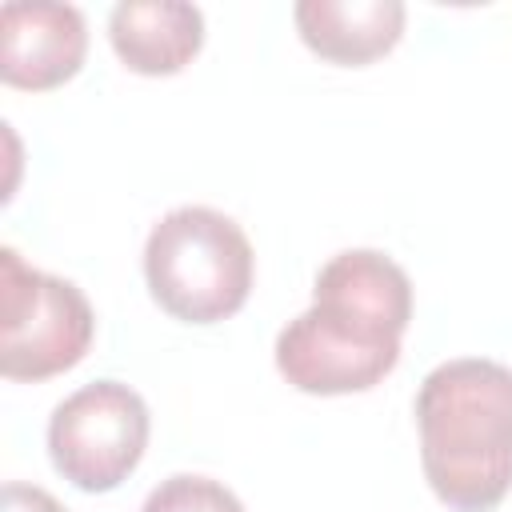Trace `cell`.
<instances>
[{
	"label": "cell",
	"instance_id": "3957f363",
	"mask_svg": "<svg viewBox=\"0 0 512 512\" xmlns=\"http://www.w3.org/2000/svg\"><path fill=\"white\" fill-rule=\"evenodd\" d=\"M96 336L88 296L60 276L36 272L16 248H0V376L48 380L84 360Z\"/></svg>",
	"mask_w": 512,
	"mask_h": 512
},
{
	"label": "cell",
	"instance_id": "8992f818",
	"mask_svg": "<svg viewBox=\"0 0 512 512\" xmlns=\"http://www.w3.org/2000/svg\"><path fill=\"white\" fill-rule=\"evenodd\" d=\"M88 52L80 8L52 0H8L0 8V80L24 92H48L72 80Z\"/></svg>",
	"mask_w": 512,
	"mask_h": 512
},
{
	"label": "cell",
	"instance_id": "5b68a950",
	"mask_svg": "<svg viewBox=\"0 0 512 512\" xmlns=\"http://www.w3.org/2000/svg\"><path fill=\"white\" fill-rule=\"evenodd\" d=\"M400 360V340L380 336L324 308H304L276 336L280 376L308 396H348L376 388Z\"/></svg>",
	"mask_w": 512,
	"mask_h": 512
},
{
	"label": "cell",
	"instance_id": "30bf717a",
	"mask_svg": "<svg viewBox=\"0 0 512 512\" xmlns=\"http://www.w3.org/2000/svg\"><path fill=\"white\" fill-rule=\"evenodd\" d=\"M140 512H244V504L236 500L232 488H224L212 476L176 472V476L160 480L148 492V500L140 504Z\"/></svg>",
	"mask_w": 512,
	"mask_h": 512
},
{
	"label": "cell",
	"instance_id": "6da1fadb",
	"mask_svg": "<svg viewBox=\"0 0 512 512\" xmlns=\"http://www.w3.org/2000/svg\"><path fill=\"white\" fill-rule=\"evenodd\" d=\"M416 428L440 504L488 512L512 492V368L484 356L436 364L416 392Z\"/></svg>",
	"mask_w": 512,
	"mask_h": 512
},
{
	"label": "cell",
	"instance_id": "ba28073f",
	"mask_svg": "<svg viewBox=\"0 0 512 512\" xmlns=\"http://www.w3.org/2000/svg\"><path fill=\"white\" fill-rule=\"evenodd\" d=\"M112 52L140 76H176L204 44V12L184 0H124L108 16Z\"/></svg>",
	"mask_w": 512,
	"mask_h": 512
},
{
	"label": "cell",
	"instance_id": "52a82bcc",
	"mask_svg": "<svg viewBox=\"0 0 512 512\" xmlns=\"http://www.w3.org/2000/svg\"><path fill=\"white\" fill-rule=\"evenodd\" d=\"M312 304L400 340L412 320V280L392 256L376 248H348L316 272Z\"/></svg>",
	"mask_w": 512,
	"mask_h": 512
},
{
	"label": "cell",
	"instance_id": "8fae6325",
	"mask_svg": "<svg viewBox=\"0 0 512 512\" xmlns=\"http://www.w3.org/2000/svg\"><path fill=\"white\" fill-rule=\"evenodd\" d=\"M4 512H64V504L36 484H4Z\"/></svg>",
	"mask_w": 512,
	"mask_h": 512
},
{
	"label": "cell",
	"instance_id": "277c9868",
	"mask_svg": "<svg viewBox=\"0 0 512 512\" xmlns=\"http://www.w3.org/2000/svg\"><path fill=\"white\" fill-rule=\"evenodd\" d=\"M148 404L120 380H92L64 396L48 420L52 468L80 492L120 488L148 448Z\"/></svg>",
	"mask_w": 512,
	"mask_h": 512
},
{
	"label": "cell",
	"instance_id": "7a4b0ae2",
	"mask_svg": "<svg viewBox=\"0 0 512 512\" xmlns=\"http://www.w3.org/2000/svg\"><path fill=\"white\" fill-rule=\"evenodd\" d=\"M256 256L244 228L204 204L160 216L144 244V280L152 300L184 324H216L244 308Z\"/></svg>",
	"mask_w": 512,
	"mask_h": 512
},
{
	"label": "cell",
	"instance_id": "9c48e42d",
	"mask_svg": "<svg viewBox=\"0 0 512 512\" xmlns=\"http://www.w3.org/2000/svg\"><path fill=\"white\" fill-rule=\"evenodd\" d=\"M300 40L328 64L364 68L404 36L400 0H300L292 8Z\"/></svg>",
	"mask_w": 512,
	"mask_h": 512
}]
</instances>
